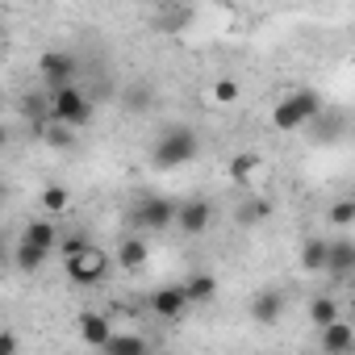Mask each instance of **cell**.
Masks as SVG:
<instances>
[{
  "mask_svg": "<svg viewBox=\"0 0 355 355\" xmlns=\"http://www.w3.org/2000/svg\"><path fill=\"white\" fill-rule=\"evenodd\" d=\"M67 205H71V193H67L63 184H51V189H42V209H46L51 218H59Z\"/></svg>",
  "mask_w": 355,
  "mask_h": 355,
  "instance_id": "23",
  "label": "cell"
},
{
  "mask_svg": "<svg viewBox=\"0 0 355 355\" xmlns=\"http://www.w3.org/2000/svg\"><path fill=\"white\" fill-rule=\"evenodd\" d=\"M146 347H150V338H142V334H109L101 351H113V355H138V351H146Z\"/></svg>",
  "mask_w": 355,
  "mask_h": 355,
  "instance_id": "20",
  "label": "cell"
},
{
  "mask_svg": "<svg viewBox=\"0 0 355 355\" xmlns=\"http://www.w3.org/2000/svg\"><path fill=\"white\" fill-rule=\"evenodd\" d=\"M326 251H330V239H305L301 243V268L305 272H326Z\"/></svg>",
  "mask_w": 355,
  "mask_h": 355,
  "instance_id": "18",
  "label": "cell"
},
{
  "mask_svg": "<svg viewBox=\"0 0 355 355\" xmlns=\"http://www.w3.org/2000/svg\"><path fill=\"white\" fill-rule=\"evenodd\" d=\"M5 263H9V255H5V247H0V268H5Z\"/></svg>",
  "mask_w": 355,
  "mask_h": 355,
  "instance_id": "29",
  "label": "cell"
},
{
  "mask_svg": "<svg viewBox=\"0 0 355 355\" xmlns=\"http://www.w3.org/2000/svg\"><path fill=\"white\" fill-rule=\"evenodd\" d=\"M338 318V301L330 297V293H318L313 301H309V322L313 326H326V322H334Z\"/></svg>",
  "mask_w": 355,
  "mask_h": 355,
  "instance_id": "21",
  "label": "cell"
},
{
  "mask_svg": "<svg viewBox=\"0 0 355 355\" xmlns=\"http://www.w3.org/2000/svg\"><path fill=\"white\" fill-rule=\"evenodd\" d=\"M76 55L71 51H46L38 59V76H42V88H59V84H76Z\"/></svg>",
  "mask_w": 355,
  "mask_h": 355,
  "instance_id": "7",
  "label": "cell"
},
{
  "mask_svg": "<svg viewBox=\"0 0 355 355\" xmlns=\"http://www.w3.org/2000/svg\"><path fill=\"white\" fill-rule=\"evenodd\" d=\"M46 117L51 121H63L71 130H84L92 121V101L76 88V84H59V88H46Z\"/></svg>",
  "mask_w": 355,
  "mask_h": 355,
  "instance_id": "3",
  "label": "cell"
},
{
  "mask_svg": "<svg viewBox=\"0 0 355 355\" xmlns=\"http://www.w3.org/2000/svg\"><path fill=\"white\" fill-rule=\"evenodd\" d=\"M146 259H150V247H146V239H121V247H117V263L125 268V272H142L146 268Z\"/></svg>",
  "mask_w": 355,
  "mask_h": 355,
  "instance_id": "16",
  "label": "cell"
},
{
  "mask_svg": "<svg viewBox=\"0 0 355 355\" xmlns=\"http://www.w3.org/2000/svg\"><path fill=\"white\" fill-rule=\"evenodd\" d=\"M180 288H184L189 305H209V301L218 297V276H214V272H193Z\"/></svg>",
  "mask_w": 355,
  "mask_h": 355,
  "instance_id": "14",
  "label": "cell"
},
{
  "mask_svg": "<svg viewBox=\"0 0 355 355\" xmlns=\"http://www.w3.org/2000/svg\"><path fill=\"white\" fill-rule=\"evenodd\" d=\"M38 134H42V142H46V146H55V150L76 146V130H71V125H63V121H51V117H46V125H42Z\"/></svg>",
  "mask_w": 355,
  "mask_h": 355,
  "instance_id": "19",
  "label": "cell"
},
{
  "mask_svg": "<svg viewBox=\"0 0 355 355\" xmlns=\"http://www.w3.org/2000/svg\"><path fill=\"white\" fill-rule=\"evenodd\" d=\"M326 222H330L334 230H347V226L355 222V201H334V205L326 209Z\"/></svg>",
  "mask_w": 355,
  "mask_h": 355,
  "instance_id": "24",
  "label": "cell"
},
{
  "mask_svg": "<svg viewBox=\"0 0 355 355\" xmlns=\"http://www.w3.org/2000/svg\"><path fill=\"white\" fill-rule=\"evenodd\" d=\"M251 318H255L259 326H276V322L284 318V293H280V288H259V293L251 297Z\"/></svg>",
  "mask_w": 355,
  "mask_h": 355,
  "instance_id": "11",
  "label": "cell"
},
{
  "mask_svg": "<svg viewBox=\"0 0 355 355\" xmlns=\"http://www.w3.org/2000/svg\"><path fill=\"white\" fill-rule=\"evenodd\" d=\"M214 205L205 201V197H193V201H184V205H175V230H184L189 239H197V234H205L209 226H214Z\"/></svg>",
  "mask_w": 355,
  "mask_h": 355,
  "instance_id": "6",
  "label": "cell"
},
{
  "mask_svg": "<svg viewBox=\"0 0 355 355\" xmlns=\"http://www.w3.org/2000/svg\"><path fill=\"white\" fill-rule=\"evenodd\" d=\"M59 222L46 214V218H34V222H26V230H21V239H30V243H38V247H46V251H55V243H59Z\"/></svg>",
  "mask_w": 355,
  "mask_h": 355,
  "instance_id": "15",
  "label": "cell"
},
{
  "mask_svg": "<svg viewBox=\"0 0 355 355\" xmlns=\"http://www.w3.org/2000/svg\"><path fill=\"white\" fill-rule=\"evenodd\" d=\"M0 51H5V21H0Z\"/></svg>",
  "mask_w": 355,
  "mask_h": 355,
  "instance_id": "28",
  "label": "cell"
},
{
  "mask_svg": "<svg viewBox=\"0 0 355 355\" xmlns=\"http://www.w3.org/2000/svg\"><path fill=\"white\" fill-rule=\"evenodd\" d=\"M5 146H9V125L0 121V150H5Z\"/></svg>",
  "mask_w": 355,
  "mask_h": 355,
  "instance_id": "27",
  "label": "cell"
},
{
  "mask_svg": "<svg viewBox=\"0 0 355 355\" xmlns=\"http://www.w3.org/2000/svg\"><path fill=\"white\" fill-rule=\"evenodd\" d=\"M326 272H330L334 280H347V276L355 272V243H351V239H334V243H330V251H326Z\"/></svg>",
  "mask_w": 355,
  "mask_h": 355,
  "instance_id": "12",
  "label": "cell"
},
{
  "mask_svg": "<svg viewBox=\"0 0 355 355\" xmlns=\"http://www.w3.org/2000/svg\"><path fill=\"white\" fill-rule=\"evenodd\" d=\"M55 259V251H46V247H38V243H30V239H17V247L9 251V263L17 268V272H42L46 263Z\"/></svg>",
  "mask_w": 355,
  "mask_h": 355,
  "instance_id": "10",
  "label": "cell"
},
{
  "mask_svg": "<svg viewBox=\"0 0 355 355\" xmlns=\"http://www.w3.org/2000/svg\"><path fill=\"white\" fill-rule=\"evenodd\" d=\"M76 330H80V338H84L88 347H105V338L113 334V322H109L105 313H96V309H84V313L76 318Z\"/></svg>",
  "mask_w": 355,
  "mask_h": 355,
  "instance_id": "13",
  "label": "cell"
},
{
  "mask_svg": "<svg viewBox=\"0 0 355 355\" xmlns=\"http://www.w3.org/2000/svg\"><path fill=\"white\" fill-rule=\"evenodd\" d=\"M109 268H113V255H109V251H101L96 243H84L76 255H67V259H63L67 280H71V284H80V288L101 284V280L109 276Z\"/></svg>",
  "mask_w": 355,
  "mask_h": 355,
  "instance_id": "4",
  "label": "cell"
},
{
  "mask_svg": "<svg viewBox=\"0 0 355 355\" xmlns=\"http://www.w3.org/2000/svg\"><path fill=\"white\" fill-rule=\"evenodd\" d=\"M189 309H193V305H189V297H184L180 284H159V288L150 293V313H155L159 322H180Z\"/></svg>",
  "mask_w": 355,
  "mask_h": 355,
  "instance_id": "8",
  "label": "cell"
},
{
  "mask_svg": "<svg viewBox=\"0 0 355 355\" xmlns=\"http://www.w3.org/2000/svg\"><path fill=\"white\" fill-rule=\"evenodd\" d=\"M318 343H322L326 355H351L355 351V330H351V322L334 318V322L318 326Z\"/></svg>",
  "mask_w": 355,
  "mask_h": 355,
  "instance_id": "9",
  "label": "cell"
},
{
  "mask_svg": "<svg viewBox=\"0 0 355 355\" xmlns=\"http://www.w3.org/2000/svg\"><path fill=\"white\" fill-rule=\"evenodd\" d=\"M214 101H218V105L239 101V84H234V80H218V84H214Z\"/></svg>",
  "mask_w": 355,
  "mask_h": 355,
  "instance_id": "25",
  "label": "cell"
},
{
  "mask_svg": "<svg viewBox=\"0 0 355 355\" xmlns=\"http://www.w3.org/2000/svg\"><path fill=\"white\" fill-rule=\"evenodd\" d=\"M171 222H175V205H171L167 197H142V201L130 209V226H138V230L163 234V230H171Z\"/></svg>",
  "mask_w": 355,
  "mask_h": 355,
  "instance_id": "5",
  "label": "cell"
},
{
  "mask_svg": "<svg viewBox=\"0 0 355 355\" xmlns=\"http://www.w3.org/2000/svg\"><path fill=\"white\" fill-rule=\"evenodd\" d=\"M322 113H326L322 92H313V88H293V92L272 109V125H276V130H284V134H297V130L313 125Z\"/></svg>",
  "mask_w": 355,
  "mask_h": 355,
  "instance_id": "1",
  "label": "cell"
},
{
  "mask_svg": "<svg viewBox=\"0 0 355 355\" xmlns=\"http://www.w3.org/2000/svg\"><path fill=\"white\" fill-rule=\"evenodd\" d=\"M5 197H9V189H5V184H0V205H5Z\"/></svg>",
  "mask_w": 355,
  "mask_h": 355,
  "instance_id": "30",
  "label": "cell"
},
{
  "mask_svg": "<svg viewBox=\"0 0 355 355\" xmlns=\"http://www.w3.org/2000/svg\"><path fill=\"white\" fill-rule=\"evenodd\" d=\"M21 343H17V334H0V355H13Z\"/></svg>",
  "mask_w": 355,
  "mask_h": 355,
  "instance_id": "26",
  "label": "cell"
},
{
  "mask_svg": "<svg viewBox=\"0 0 355 355\" xmlns=\"http://www.w3.org/2000/svg\"><path fill=\"white\" fill-rule=\"evenodd\" d=\"M255 175H259V155H255V150H243V155L230 159V180H234L239 189H251Z\"/></svg>",
  "mask_w": 355,
  "mask_h": 355,
  "instance_id": "17",
  "label": "cell"
},
{
  "mask_svg": "<svg viewBox=\"0 0 355 355\" xmlns=\"http://www.w3.org/2000/svg\"><path fill=\"white\" fill-rule=\"evenodd\" d=\"M268 214H272V205H268V201H255V197H247V201L239 205V214H234V218H239V226H259Z\"/></svg>",
  "mask_w": 355,
  "mask_h": 355,
  "instance_id": "22",
  "label": "cell"
},
{
  "mask_svg": "<svg viewBox=\"0 0 355 355\" xmlns=\"http://www.w3.org/2000/svg\"><path fill=\"white\" fill-rule=\"evenodd\" d=\"M197 155H201V138H197V130H189V125H171V130H163V134L150 142V163L163 167V171L184 167V163H193Z\"/></svg>",
  "mask_w": 355,
  "mask_h": 355,
  "instance_id": "2",
  "label": "cell"
}]
</instances>
